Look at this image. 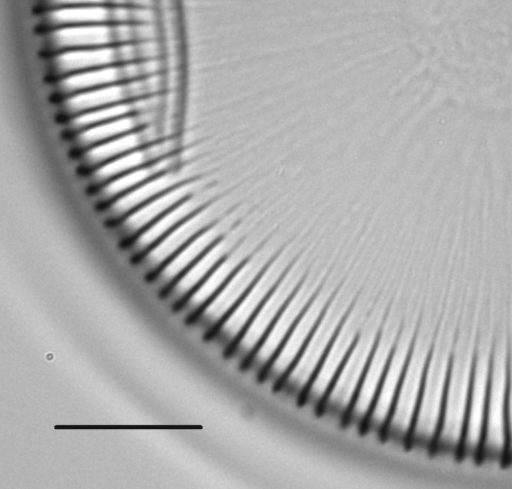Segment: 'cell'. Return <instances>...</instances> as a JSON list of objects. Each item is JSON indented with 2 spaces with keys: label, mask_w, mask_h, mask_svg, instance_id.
Segmentation results:
<instances>
[{
  "label": "cell",
  "mask_w": 512,
  "mask_h": 489,
  "mask_svg": "<svg viewBox=\"0 0 512 489\" xmlns=\"http://www.w3.org/2000/svg\"><path fill=\"white\" fill-rule=\"evenodd\" d=\"M221 237L223 235L218 225L212 223L150 275L149 280L158 283L162 291L165 290Z\"/></svg>",
  "instance_id": "cell-28"
},
{
  "label": "cell",
  "mask_w": 512,
  "mask_h": 489,
  "mask_svg": "<svg viewBox=\"0 0 512 489\" xmlns=\"http://www.w3.org/2000/svg\"><path fill=\"white\" fill-rule=\"evenodd\" d=\"M177 136L164 138L123 154L88 172L93 189L131 170L179 153Z\"/></svg>",
  "instance_id": "cell-22"
},
{
  "label": "cell",
  "mask_w": 512,
  "mask_h": 489,
  "mask_svg": "<svg viewBox=\"0 0 512 489\" xmlns=\"http://www.w3.org/2000/svg\"><path fill=\"white\" fill-rule=\"evenodd\" d=\"M155 22L153 8L93 5L64 7L39 13L37 27L44 34L72 26Z\"/></svg>",
  "instance_id": "cell-15"
},
{
  "label": "cell",
  "mask_w": 512,
  "mask_h": 489,
  "mask_svg": "<svg viewBox=\"0 0 512 489\" xmlns=\"http://www.w3.org/2000/svg\"><path fill=\"white\" fill-rule=\"evenodd\" d=\"M196 192V182L188 179L146 202L122 218L116 223V226L125 243Z\"/></svg>",
  "instance_id": "cell-24"
},
{
  "label": "cell",
  "mask_w": 512,
  "mask_h": 489,
  "mask_svg": "<svg viewBox=\"0 0 512 489\" xmlns=\"http://www.w3.org/2000/svg\"><path fill=\"white\" fill-rule=\"evenodd\" d=\"M493 341L477 339L461 456L479 458L485 427Z\"/></svg>",
  "instance_id": "cell-12"
},
{
  "label": "cell",
  "mask_w": 512,
  "mask_h": 489,
  "mask_svg": "<svg viewBox=\"0 0 512 489\" xmlns=\"http://www.w3.org/2000/svg\"><path fill=\"white\" fill-rule=\"evenodd\" d=\"M509 342L493 341L483 442L479 459L505 461Z\"/></svg>",
  "instance_id": "cell-7"
},
{
  "label": "cell",
  "mask_w": 512,
  "mask_h": 489,
  "mask_svg": "<svg viewBox=\"0 0 512 489\" xmlns=\"http://www.w3.org/2000/svg\"><path fill=\"white\" fill-rule=\"evenodd\" d=\"M230 252L224 236L221 237L175 282L161 292L162 297L173 300L174 305L180 303Z\"/></svg>",
  "instance_id": "cell-30"
},
{
  "label": "cell",
  "mask_w": 512,
  "mask_h": 489,
  "mask_svg": "<svg viewBox=\"0 0 512 489\" xmlns=\"http://www.w3.org/2000/svg\"><path fill=\"white\" fill-rule=\"evenodd\" d=\"M320 287V284L304 278L259 346L241 366L242 368L253 372L258 377L264 372Z\"/></svg>",
  "instance_id": "cell-19"
},
{
  "label": "cell",
  "mask_w": 512,
  "mask_h": 489,
  "mask_svg": "<svg viewBox=\"0 0 512 489\" xmlns=\"http://www.w3.org/2000/svg\"><path fill=\"white\" fill-rule=\"evenodd\" d=\"M155 0H36L35 9L39 13L72 6H131L153 8Z\"/></svg>",
  "instance_id": "cell-33"
},
{
  "label": "cell",
  "mask_w": 512,
  "mask_h": 489,
  "mask_svg": "<svg viewBox=\"0 0 512 489\" xmlns=\"http://www.w3.org/2000/svg\"><path fill=\"white\" fill-rule=\"evenodd\" d=\"M417 326V321L402 323L386 372L362 432L382 437L403 378Z\"/></svg>",
  "instance_id": "cell-17"
},
{
  "label": "cell",
  "mask_w": 512,
  "mask_h": 489,
  "mask_svg": "<svg viewBox=\"0 0 512 489\" xmlns=\"http://www.w3.org/2000/svg\"><path fill=\"white\" fill-rule=\"evenodd\" d=\"M155 23H117L63 27L43 34L42 53L61 52L158 39Z\"/></svg>",
  "instance_id": "cell-6"
},
{
  "label": "cell",
  "mask_w": 512,
  "mask_h": 489,
  "mask_svg": "<svg viewBox=\"0 0 512 489\" xmlns=\"http://www.w3.org/2000/svg\"><path fill=\"white\" fill-rule=\"evenodd\" d=\"M270 261L247 258L220 291L198 313L187 318V322L201 325L206 334L212 331L240 302Z\"/></svg>",
  "instance_id": "cell-20"
},
{
  "label": "cell",
  "mask_w": 512,
  "mask_h": 489,
  "mask_svg": "<svg viewBox=\"0 0 512 489\" xmlns=\"http://www.w3.org/2000/svg\"><path fill=\"white\" fill-rule=\"evenodd\" d=\"M354 302L335 291L299 358L275 390L300 400Z\"/></svg>",
  "instance_id": "cell-5"
},
{
  "label": "cell",
  "mask_w": 512,
  "mask_h": 489,
  "mask_svg": "<svg viewBox=\"0 0 512 489\" xmlns=\"http://www.w3.org/2000/svg\"><path fill=\"white\" fill-rule=\"evenodd\" d=\"M246 259L231 251L184 300L174 305V310L188 312L187 318L194 316L220 291Z\"/></svg>",
  "instance_id": "cell-32"
},
{
  "label": "cell",
  "mask_w": 512,
  "mask_h": 489,
  "mask_svg": "<svg viewBox=\"0 0 512 489\" xmlns=\"http://www.w3.org/2000/svg\"><path fill=\"white\" fill-rule=\"evenodd\" d=\"M437 327L409 446L433 449L438 435L456 333Z\"/></svg>",
  "instance_id": "cell-1"
},
{
  "label": "cell",
  "mask_w": 512,
  "mask_h": 489,
  "mask_svg": "<svg viewBox=\"0 0 512 489\" xmlns=\"http://www.w3.org/2000/svg\"><path fill=\"white\" fill-rule=\"evenodd\" d=\"M161 121H168L165 112L133 114L80 130L71 135V140L78 153L141 127Z\"/></svg>",
  "instance_id": "cell-29"
},
{
  "label": "cell",
  "mask_w": 512,
  "mask_h": 489,
  "mask_svg": "<svg viewBox=\"0 0 512 489\" xmlns=\"http://www.w3.org/2000/svg\"><path fill=\"white\" fill-rule=\"evenodd\" d=\"M477 338L456 334L441 423L433 450L460 454Z\"/></svg>",
  "instance_id": "cell-2"
},
{
  "label": "cell",
  "mask_w": 512,
  "mask_h": 489,
  "mask_svg": "<svg viewBox=\"0 0 512 489\" xmlns=\"http://www.w3.org/2000/svg\"><path fill=\"white\" fill-rule=\"evenodd\" d=\"M402 322L385 315L361 384L343 424L363 430L394 350Z\"/></svg>",
  "instance_id": "cell-10"
},
{
  "label": "cell",
  "mask_w": 512,
  "mask_h": 489,
  "mask_svg": "<svg viewBox=\"0 0 512 489\" xmlns=\"http://www.w3.org/2000/svg\"><path fill=\"white\" fill-rule=\"evenodd\" d=\"M205 205L206 203L196 192L174 206L135 237L126 242L133 257L137 260L181 222Z\"/></svg>",
  "instance_id": "cell-26"
},
{
  "label": "cell",
  "mask_w": 512,
  "mask_h": 489,
  "mask_svg": "<svg viewBox=\"0 0 512 489\" xmlns=\"http://www.w3.org/2000/svg\"><path fill=\"white\" fill-rule=\"evenodd\" d=\"M305 277L289 267L238 340L226 351L229 357L237 359L241 366L249 359Z\"/></svg>",
  "instance_id": "cell-13"
},
{
  "label": "cell",
  "mask_w": 512,
  "mask_h": 489,
  "mask_svg": "<svg viewBox=\"0 0 512 489\" xmlns=\"http://www.w3.org/2000/svg\"><path fill=\"white\" fill-rule=\"evenodd\" d=\"M180 167L179 153L119 175L93 189L97 201L105 206L147 180Z\"/></svg>",
  "instance_id": "cell-31"
},
{
  "label": "cell",
  "mask_w": 512,
  "mask_h": 489,
  "mask_svg": "<svg viewBox=\"0 0 512 489\" xmlns=\"http://www.w3.org/2000/svg\"><path fill=\"white\" fill-rule=\"evenodd\" d=\"M186 180L188 178L180 167L163 172L106 204L104 211L108 219L116 224L138 207Z\"/></svg>",
  "instance_id": "cell-25"
},
{
  "label": "cell",
  "mask_w": 512,
  "mask_h": 489,
  "mask_svg": "<svg viewBox=\"0 0 512 489\" xmlns=\"http://www.w3.org/2000/svg\"><path fill=\"white\" fill-rule=\"evenodd\" d=\"M334 293L320 287L270 364L258 377L260 381L276 389L299 358Z\"/></svg>",
  "instance_id": "cell-16"
},
{
  "label": "cell",
  "mask_w": 512,
  "mask_h": 489,
  "mask_svg": "<svg viewBox=\"0 0 512 489\" xmlns=\"http://www.w3.org/2000/svg\"><path fill=\"white\" fill-rule=\"evenodd\" d=\"M164 69L159 58L81 71L54 81V96L59 101L91 89L162 74Z\"/></svg>",
  "instance_id": "cell-18"
},
{
  "label": "cell",
  "mask_w": 512,
  "mask_h": 489,
  "mask_svg": "<svg viewBox=\"0 0 512 489\" xmlns=\"http://www.w3.org/2000/svg\"><path fill=\"white\" fill-rule=\"evenodd\" d=\"M165 94L166 93L86 111L64 120V123L67 131L72 135L85 128L133 114L165 112Z\"/></svg>",
  "instance_id": "cell-27"
},
{
  "label": "cell",
  "mask_w": 512,
  "mask_h": 489,
  "mask_svg": "<svg viewBox=\"0 0 512 489\" xmlns=\"http://www.w3.org/2000/svg\"><path fill=\"white\" fill-rule=\"evenodd\" d=\"M165 75L157 74L80 92L59 100L60 116L66 120L97 108L166 93Z\"/></svg>",
  "instance_id": "cell-11"
},
{
  "label": "cell",
  "mask_w": 512,
  "mask_h": 489,
  "mask_svg": "<svg viewBox=\"0 0 512 489\" xmlns=\"http://www.w3.org/2000/svg\"><path fill=\"white\" fill-rule=\"evenodd\" d=\"M172 136H176V128L168 121L141 127L78 152L80 167L89 172L123 154Z\"/></svg>",
  "instance_id": "cell-21"
},
{
  "label": "cell",
  "mask_w": 512,
  "mask_h": 489,
  "mask_svg": "<svg viewBox=\"0 0 512 489\" xmlns=\"http://www.w3.org/2000/svg\"><path fill=\"white\" fill-rule=\"evenodd\" d=\"M370 311L354 302L329 349L324 355L300 403L318 411L350 353Z\"/></svg>",
  "instance_id": "cell-9"
},
{
  "label": "cell",
  "mask_w": 512,
  "mask_h": 489,
  "mask_svg": "<svg viewBox=\"0 0 512 489\" xmlns=\"http://www.w3.org/2000/svg\"><path fill=\"white\" fill-rule=\"evenodd\" d=\"M436 328L418 322L403 378L382 438L403 443L413 428Z\"/></svg>",
  "instance_id": "cell-3"
},
{
  "label": "cell",
  "mask_w": 512,
  "mask_h": 489,
  "mask_svg": "<svg viewBox=\"0 0 512 489\" xmlns=\"http://www.w3.org/2000/svg\"><path fill=\"white\" fill-rule=\"evenodd\" d=\"M161 54L162 48L158 40L70 50L49 58L48 75L56 81L81 71L159 59Z\"/></svg>",
  "instance_id": "cell-8"
},
{
  "label": "cell",
  "mask_w": 512,
  "mask_h": 489,
  "mask_svg": "<svg viewBox=\"0 0 512 489\" xmlns=\"http://www.w3.org/2000/svg\"><path fill=\"white\" fill-rule=\"evenodd\" d=\"M289 267L271 260L240 302L206 338L223 345L225 352L231 348Z\"/></svg>",
  "instance_id": "cell-14"
},
{
  "label": "cell",
  "mask_w": 512,
  "mask_h": 489,
  "mask_svg": "<svg viewBox=\"0 0 512 489\" xmlns=\"http://www.w3.org/2000/svg\"><path fill=\"white\" fill-rule=\"evenodd\" d=\"M212 223L214 222L206 204L181 222L151 249L139 257L137 261L147 270L149 277Z\"/></svg>",
  "instance_id": "cell-23"
},
{
  "label": "cell",
  "mask_w": 512,
  "mask_h": 489,
  "mask_svg": "<svg viewBox=\"0 0 512 489\" xmlns=\"http://www.w3.org/2000/svg\"><path fill=\"white\" fill-rule=\"evenodd\" d=\"M506 426H507V452H506V460L505 461H512V343H509Z\"/></svg>",
  "instance_id": "cell-34"
},
{
  "label": "cell",
  "mask_w": 512,
  "mask_h": 489,
  "mask_svg": "<svg viewBox=\"0 0 512 489\" xmlns=\"http://www.w3.org/2000/svg\"><path fill=\"white\" fill-rule=\"evenodd\" d=\"M385 315L369 312L350 353L317 411L319 414L343 423L361 384Z\"/></svg>",
  "instance_id": "cell-4"
}]
</instances>
